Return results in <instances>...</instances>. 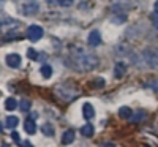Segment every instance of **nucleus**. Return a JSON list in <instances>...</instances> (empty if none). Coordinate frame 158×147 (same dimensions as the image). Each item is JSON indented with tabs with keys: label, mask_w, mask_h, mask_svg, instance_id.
<instances>
[{
	"label": "nucleus",
	"mask_w": 158,
	"mask_h": 147,
	"mask_svg": "<svg viewBox=\"0 0 158 147\" xmlns=\"http://www.w3.org/2000/svg\"><path fill=\"white\" fill-rule=\"evenodd\" d=\"M70 65L76 71L90 73L100 65V59L97 54L84 48H73L70 51Z\"/></svg>",
	"instance_id": "nucleus-1"
},
{
	"label": "nucleus",
	"mask_w": 158,
	"mask_h": 147,
	"mask_svg": "<svg viewBox=\"0 0 158 147\" xmlns=\"http://www.w3.org/2000/svg\"><path fill=\"white\" fill-rule=\"evenodd\" d=\"M54 93L57 95V98L63 100V101H73L81 95V90H79L77 84L73 81H65L62 84H59L54 89Z\"/></svg>",
	"instance_id": "nucleus-2"
},
{
	"label": "nucleus",
	"mask_w": 158,
	"mask_h": 147,
	"mask_svg": "<svg viewBox=\"0 0 158 147\" xmlns=\"http://www.w3.org/2000/svg\"><path fill=\"white\" fill-rule=\"evenodd\" d=\"M142 59L150 68L158 70V48H146L142 51Z\"/></svg>",
	"instance_id": "nucleus-3"
},
{
	"label": "nucleus",
	"mask_w": 158,
	"mask_h": 147,
	"mask_svg": "<svg viewBox=\"0 0 158 147\" xmlns=\"http://www.w3.org/2000/svg\"><path fill=\"white\" fill-rule=\"evenodd\" d=\"M19 10L24 16H33L40 11V3L38 0H24L19 3Z\"/></svg>",
	"instance_id": "nucleus-4"
},
{
	"label": "nucleus",
	"mask_w": 158,
	"mask_h": 147,
	"mask_svg": "<svg viewBox=\"0 0 158 147\" xmlns=\"http://www.w3.org/2000/svg\"><path fill=\"white\" fill-rule=\"evenodd\" d=\"M43 35H44L43 27H40V25H36V24L27 27V38L30 40V41H40V40L43 38Z\"/></svg>",
	"instance_id": "nucleus-5"
},
{
	"label": "nucleus",
	"mask_w": 158,
	"mask_h": 147,
	"mask_svg": "<svg viewBox=\"0 0 158 147\" xmlns=\"http://www.w3.org/2000/svg\"><path fill=\"white\" fill-rule=\"evenodd\" d=\"M87 43H89V46H92V48L100 46V44H101V35H100V32H98V30H92V32L89 33V36H87Z\"/></svg>",
	"instance_id": "nucleus-6"
},
{
	"label": "nucleus",
	"mask_w": 158,
	"mask_h": 147,
	"mask_svg": "<svg viewBox=\"0 0 158 147\" xmlns=\"http://www.w3.org/2000/svg\"><path fill=\"white\" fill-rule=\"evenodd\" d=\"M5 62L10 68H19L21 66V56L19 54H8L5 57Z\"/></svg>",
	"instance_id": "nucleus-7"
},
{
	"label": "nucleus",
	"mask_w": 158,
	"mask_h": 147,
	"mask_svg": "<svg viewBox=\"0 0 158 147\" xmlns=\"http://www.w3.org/2000/svg\"><path fill=\"white\" fill-rule=\"evenodd\" d=\"M127 74V63L125 62H117L114 65V76L117 79H122Z\"/></svg>",
	"instance_id": "nucleus-8"
},
{
	"label": "nucleus",
	"mask_w": 158,
	"mask_h": 147,
	"mask_svg": "<svg viewBox=\"0 0 158 147\" xmlns=\"http://www.w3.org/2000/svg\"><path fill=\"white\" fill-rule=\"evenodd\" d=\"M82 116L87 120H92L95 117V109H94V106H92L90 103H84L82 104Z\"/></svg>",
	"instance_id": "nucleus-9"
},
{
	"label": "nucleus",
	"mask_w": 158,
	"mask_h": 147,
	"mask_svg": "<svg viewBox=\"0 0 158 147\" xmlns=\"http://www.w3.org/2000/svg\"><path fill=\"white\" fill-rule=\"evenodd\" d=\"M24 130H25V133H29V135H33V133L36 131V124H35L33 117H29V119H25V124H24Z\"/></svg>",
	"instance_id": "nucleus-10"
},
{
	"label": "nucleus",
	"mask_w": 158,
	"mask_h": 147,
	"mask_svg": "<svg viewBox=\"0 0 158 147\" xmlns=\"http://www.w3.org/2000/svg\"><path fill=\"white\" fill-rule=\"evenodd\" d=\"M74 138H76V135H74V130H67V131H65L63 133V135H62V144H65V145H67V144H71L73 141H74Z\"/></svg>",
	"instance_id": "nucleus-11"
},
{
	"label": "nucleus",
	"mask_w": 158,
	"mask_h": 147,
	"mask_svg": "<svg viewBox=\"0 0 158 147\" xmlns=\"http://www.w3.org/2000/svg\"><path fill=\"white\" fill-rule=\"evenodd\" d=\"M18 124H19V119H18L16 116H8V117L5 119V125H3V127H8V128H16V127H18Z\"/></svg>",
	"instance_id": "nucleus-12"
},
{
	"label": "nucleus",
	"mask_w": 158,
	"mask_h": 147,
	"mask_svg": "<svg viewBox=\"0 0 158 147\" xmlns=\"http://www.w3.org/2000/svg\"><path fill=\"white\" fill-rule=\"evenodd\" d=\"M94 133H95V128H94V125H90V124H87V125H84V127L81 128V135H82L84 138L94 136Z\"/></svg>",
	"instance_id": "nucleus-13"
},
{
	"label": "nucleus",
	"mask_w": 158,
	"mask_h": 147,
	"mask_svg": "<svg viewBox=\"0 0 158 147\" xmlns=\"http://www.w3.org/2000/svg\"><path fill=\"white\" fill-rule=\"evenodd\" d=\"M18 100L16 98H6L5 100V109L6 111H15L16 108H18Z\"/></svg>",
	"instance_id": "nucleus-14"
},
{
	"label": "nucleus",
	"mask_w": 158,
	"mask_h": 147,
	"mask_svg": "<svg viewBox=\"0 0 158 147\" xmlns=\"http://www.w3.org/2000/svg\"><path fill=\"white\" fill-rule=\"evenodd\" d=\"M41 131H43V135L44 136H54V133H56V130H54V127H52L51 124H43L41 125Z\"/></svg>",
	"instance_id": "nucleus-15"
},
{
	"label": "nucleus",
	"mask_w": 158,
	"mask_h": 147,
	"mask_svg": "<svg viewBox=\"0 0 158 147\" xmlns=\"http://www.w3.org/2000/svg\"><path fill=\"white\" fill-rule=\"evenodd\" d=\"M118 116H120L122 119H131L133 117V111H131L128 106H122V108L118 109Z\"/></svg>",
	"instance_id": "nucleus-16"
},
{
	"label": "nucleus",
	"mask_w": 158,
	"mask_h": 147,
	"mask_svg": "<svg viewBox=\"0 0 158 147\" xmlns=\"http://www.w3.org/2000/svg\"><path fill=\"white\" fill-rule=\"evenodd\" d=\"M40 73L43 74L44 79H49V78L52 76V68H51V65H43L41 70H40Z\"/></svg>",
	"instance_id": "nucleus-17"
},
{
	"label": "nucleus",
	"mask_w": 158,
	"mask_h": 147,
	"mask_svg": "<svg viewBox=\"0 0 158 147\" xmlns=\"http://www.w3.org/2000/svg\"><path fill=\"white\" fill-rule=\"evenodd\" d=\"M144 87H146V89H150V90H158V78L147 81L146 84H144Z\"/></svg>",
	"instance_id": "nucleus-18"
},
{
	"label": "nucleus",
	"mask_w": 158,
	"mask_h": 147,
	"mask_svg": "<svg viewBox=\"0 0 158 147\" xmlns=\"http://www.w3.org/2000/svg\"><path fill=\"white\" fill-rule=\"evenodd\" d=\"M144 119H146V112H144V111H138L136 116L133 114V117H131L133 122H141V120H144Z\"/></svg>",
	"instance_id": "nucleus-19"
},
{
	"label": "nucleus",
	"mask_w": 158,
	"mask_h": 147,
	"mask_svg": "<svg viewBox=\"0 0 158 147\" xmlns=\"http://www.w3.org/2000/svg\"><path fill=\"white\" fill-rule=\"evenodd\" d=\"M27 57L32 59V60H38V52H36L33 48H29V51H27Z\"/></svg>",
	"instance_id": "nucleus-20"
},
{
	"label": "nucleus",
	"mask_w": 158,
	"mask_h": 147,
	"mask_svg": "<svg viewBox=\"0 0 158 147\" xmlns=\"http://www.w3.org/2000/svg\"><path fill=\"white\" fill-rule=\"evenodd\" d=\"M150 19H152V24H153V27H155V29H158V11H156V10H153V13H152Z\"/></svg>",
	"instance_id": "nucleus-21"
},
{
	"label": "nucleus",
	"mask_w": 158,
	"mask_h": 147,
	"mask_svg": "<svg viewBox=\"0 0 158 147\" xmlns=\"http://www.w3.org/2000/svg\"><path fill=\"white\" fill-rule=\"evenodd\" d=\"M19 108H21L24 112H27V111H29V108H30V101L22 100V101H21V104H19Z\"/></svg>",
	"instance_id": "nucleus-22"
},
{
	"label": "nucleus",
	"mask_w": 158,
	"mask_h": 147,
	"mask_svg": "<svg viewBox=\"0 0 158 147\" xmlns=\"http://www.w3.org/2000/svg\"><path fill=\"white\" fill-rule=\"evenodd\" d=\"M92 86H95L94 89H100L101 86H104V79H103V78H97L95 81L92 82Z\"/></svg>",
	"instance_id": "nucleus-23"
},
{
	"label": "nucleus",
	"mask_w": 158,
	"mask_h": 147,
	"mask_svg": "<svg viewBox=\"0 0 158 147\" xmlns=\"http://www.w3.org/2000/svg\"><path fill=\"white\" fill-rule=\"evenodd\" d=\"M73 3H74V0H60L59 2L60 6H71Z\"/></svg>",
	"instance_id": "nucleus-24"
},
{
	"label": "nucleus",
	"mask_w": 158,
	"mask_h": 147,
	"mask_svg": "<svg viewBox=\"0 0 158 147\" xmlns=\"http://www.w3.org/2000/svg\"><path fill=\"white\" fill-rule=\"evenodd\" d=\"M125 21H127V16H120V18H114V19H112L114 24H122V22H125Z\"/></svg>",
	"instance_id": "nucleus-25"
},
{
	"label": "nucleus",
	"mask_w": 158,
	"mask_h": 147,
	"mask_svg": "<svg viewBox=\"0 0 158 147\" xmlns=\"http://www.w3.org/2000/svg\"><path fill=\"white\" fill-rule=\"evenodd\" d=\"M11 138H13V139H15V141H16L18 144L21 142V138H19V135H18V133H16V131H13V133H11Z\"/></svg>",
	"instance_id": "nucleus-26"
},
{
	"label": "nucleus",
	"mask_w": 158,
	"mask_h": 147,
	"mask_svg": "<svg viewBox=\"0 0 158 147\" xmlns=\"http://www.w3.org/2000/svg\"><path fill=\"white\" fill-rule=\"evenodd\" d=\"M46 2H48L49 5H59V2H60V0H46Z\"/></svg>",
	"instance_id": "nucleus-27"
},
{
	"label": "nucleus",
	"mask_w": 158,
	"mask_h": 147,
	"mask_svg": "<svg viewBox=\"0 0 158 147\" xmlns=\"http://www.w3.org/2000/svg\"><path fill=\"white\" fill-rule=\"evenodd\" d=\"M153 10L158 11V0H155V3H153Z\"/></svg>",
	"instance_id": "nucleus-28"
}]
</instances>
